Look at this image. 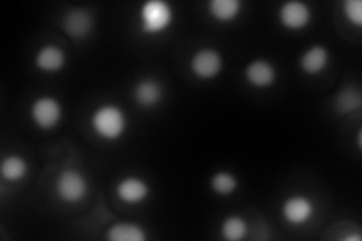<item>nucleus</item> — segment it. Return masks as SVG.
I'll use <instances>...</instances> for the list:
<instances>
[{
  "label": "nucleus",
  "instance_id": "6e6552de",
  "mask_svg": "<svg viewBox=\"0 0 362 241\" xmlns=\"http://www.w3.org/2000/svg\"><path fill=\"white\" fill-rule=\"evenodd\" d=\"M315 204L307 194H291L281 204V216L291 226H303L313 221Z\"/></svg>",
  "mask_w": 362,
  "mask_h": 241
},
{
  "label": "nucleus",
  "instance_id": "412c9836",
  "mask_svg": "<svg viewBox=\"0 0 362 241\" xmlns=\"http://www.w3.org/2000/svg\"><path fill=\"white\" fill-rule=\"evenodd\" d=\"M343 240L344 241H361V234H349Z\"/></svg>",
  "mask_w": 362,
  "mask_h": 241
},
{
  "label": "nucleus",
  "instance_id": "aec40b11",
  "mask_svg": "<svg viewBox=\"0 0 362 241\" xmlns=\"http://www.w3.org/2000/svg\"><path fill=\"white\" fill-rule=\"evenodd\" d=\"M343 16L346 20L350 23V25L355 28L362 26V4L361 0H344L341 5Z\"/></svg>",
  "mask_w": 362,
  "mask_h": 241
},
{
  "label": "nucleus",
  "instance_id": "a211bd4d",
  "mask_svg": "<svg viewBox=\"0 0 362 241\" xmlns=\"http://www.w3.org/2000/svg\"><path fill=\"white\" fill-rule=\"evenodd\" d=\"M210 189L214 194L221 198H228L239 189V180L228 170H219L214 172L210 178Z\"/></svg>",
  "mask_w": 362,
  "mask_h": 241
},
{
  "label": "nucleus",
  "instance_id": "f257e3e1",
  "mask_svg": "<svg viewBox=\"0 0 362 241\" xmlns=\"http://www.w3.org/2000/svg\"><path fill=\"white\" fill-rule=\"evenodd\" d=\"M89 122L95 136L107 142L119 141L129 129L127 113L113 102L98 106L90 114Z\"/></svg>",
  "mask_w": 362,
  "mask_h": 241
},
{
  "label": "nucleus",
  "instance_id": "dca6fc26",
  "mask_svg": "<svg viewBox=\"0 0 362 241\" xmlns=\"http://www.w3.org/2000/svg\"><path fill=\"white\" fill-rule=\"evenodd\" d=\"M0 174L2 178L11 182H18L23 178H26L29 174V163L25 157L18 154L6 155L0 165Z\"/></svg>",
  "mask_w": 362,
  "mask_h": 241
},
{
  "label": "nucleus",
  "instance_id": "4468645a",
  "mask_svg": "<svg viewBox=\"0 0 362 241\" xmlns=\"http://www.w3.org/2000/svg\"><path fill=\"white\" fill-rule=\"evenodd\" d=\"M106 240L110 241H146V228L136 222H117L106 229Z\"/></svg>",
  "mask_w": 362,
  "mask_h": 241
},
{
  "label": "nucleus",
  "instance_id": "7ed1b4c3",
  "mask_svg": "<svg viewBox=\"0 0 362 241\" xmlns=\"http://www.w3.org/2000/svg\"><path fill=\"white\" fill-rule=\"evenodd\" d=\"M54 192L62 202L77 204L86 198L89 192V181L83 172L74 167H68L56 177Z\"/></svg>",
  "mask_w": 362,
  "mask_h": 241
},
{
  "label": "nucleus",
  "instance_id": "20e7f679",
  "mask_svg": "<svg viewBox=\"0 0 362 241\" xmlns=\"http://www.w3.org/2000/svg\"><path fill=\"white\" fill-rule=\"evenodd\" d=\"M32 122L40 130L50 131L58 127L64 118L62 102L53 95H41L32 101L29 107Z\"/></svg>",
  "mask_w": 362,
  "mask_h": 241
},
{
  "label": "nucleus",
  "instance_id": "f03ea898",
  "mask_svg": "<svg viewBox=\"0 0 362 241\" xmlns=\"http://www.w3.org/2000/svg\"><path fill=\"white\" fill-rule=\"evenodd\" d=\"M175 11L165 0H148L139 9V29L144 35H160L174 25Z\"/></svg>",
  "mask_w": 362,
  "mask_h": 241
},
{
  "label": "nucleus",
  "instance_id": "9d476101",
  "mask_svg": "<svg viewBox=\"0 0 362 241\" xmlns=\"http://www.w3.org/2000/svg\"><path fill=\"white\" fill-rule=\"evenodd\" d=\"M115 193L121 202L129 205H139L150 198L151 186L148 181L141 177L129 175L118 181Z\"/></svg>",
  "mask_w": 362,
  "mask_h": 241
},
{
  "label": "nucleus",
  "instance_id": "f3484780",
  "mask_svg": "<svg viewBox=\"0 0 362 241\" xmlns=\"http://www.w3.org/2000/svg\"><path fill=\"white\" fill-rule=\"evenodd\" d=\"M249 233V225L245 217L239 214L226 216L221 223V235L226 241L245 240Z\"/></svg>",
  "mask_w": 362,
  "mask_h": 241
},
{
  "label": "nucleus",
  "instance_id": "423d86ee",
  "mask_svg": "<svg viewBox=\"0 0 362 241\" xmlns=\"http://www.w3.org/2000/svg\"><path fill=\"white\" fill-rule=\"evenodd\" d=\"M223 56L219 50L211 47H201L190 57V73L199 80H213L223 71Z\"/></svg>",
  "mask_w": 362,
  "mask_h": 241
},
{
  "label": "nucleus",
  "instance_id": "1a4fd4ad",
  "mask_svg": "<svg viewBox=\"0 0 362 241\" xmlns=\"http://www.w3.org/2000/svg\"><path fill=\"white\" fill-rule=\"evenodd\" d=\"M243 77L246 83L254 89H269L276 83L278 70L272 61L257 57L245 66Z\"/></svg>",
  "mask_w": 362,
  "mask_h": 241
},
{
  "label": "nucleus",
  "instance_id": "0eeeda50",
  "mask_svg": "<svg viewBox=\"0 0 362 241\" xmlns=\"http://www.w3.org/2000/svg\"><path fill=\"white\" fill-rule=\"evenodd\" d=\"M278 21L282 28L290 32L303 30L311 25L313 9L302 0H288L279 6Z\"/></svg>",
  "mask_w": 362,
  "mask_h": 241
},
{
  "label": "nucleus",
  "instance_id": "ddd939ff",
  "mask_svg": "<svg viewBox=\"0 0 362 241\" xmlns=\"http://www.w3.org/2000/svg\"><path fill=\"white\" fill-rule=\"evenodd\" d=\"M33 62H35V66L40 71L47 74H56L64 70L68 62V57L64 49H61L59 45L45 44L35 53Z\"/></svg>",
  "mask_w": 362,
  "mask_h": 241
},
{
  "label": "nucleus",
  "instance_id": "6ab92c4d",
  "mask_svg": "<svg viewBox=\"0 0 362 241\" xmlns=\"http://www.w3.org/2000/svg\"><path fill=\"white\" fill-rule=\"evenodd\" d=\"M334 106L338 114H347L361 107V93L354 86H346L335 95Z\"/></svg>",
  "mask_w": 362,
  "mask_h": 241
},
{
  "label": "nucleus",
  "instance_id": "f8f14e48",
  "mask_svg": "<svg viewBox=\"0 0 362 241\" xmlns=\"http://www.w3.org/2000/svg\"><path fill=\"white\" fill-rule=\"evenodd\" d=\"M331 64V52L323 44H314L299 57V68L307 76L322 74Z\"/></svg>",
  "mask_w": 362,
  "mask_h": 241
},
{
  "label": "nucleus",
  "instance_id": "2eb2a0df",
  "mask_svg": "<svg viewBox=\"0 0 362 241\" xmlns=\"http://www.w3.org/2000/svg\"><path fill=\"white\" fill-rule=\"evenodd\" d=\"M207 9L209 14L216 21L228 23L242 14L243 2L242 0H210Z\"/></svg>",
  "mask_w": 362,
  "mask_h": 241
},
{
  "label": "nucleus",
  "instance_id": "4be33fe9",
  "mask_svg": "<svg viewBox=\"0 0 362 241\" xmlns=\"http://www.w3.org/2000/svg\"><path fill=\"white\" fill-rule=\"evenodd\" d=\"M361 136H362V130L358 131V149L362 148V146H361Z\"/></svg>",
  "mask_w": 362,
  "mask_h": 241
},
{
  "label": "nucleus",
  "instance_id": "9b49d317",
  "mask_svg": "<svg viewBox=\"0 0 362 241\" xmlns=\"http://www.w3.org/2000/svg\"><path fill=\"white\" fill-rule=\"evenodd\" d=\"M165 98L162 82L153 77H144L133 88V100L144 109H153L160 105Z\"/></svg>",
  "mask_w": 362,
  "mask_h": 241
},
{
  "label": "nucleus",
  "instance_id": "39448f33",
  "mask_svg": "<svg viewBox=\"0 0 362 241\" xmlns=\"http://www.w3.org/2000/svg\"><path fill=\"white\" fill-rule=\"evenodd\" d=\"M61 28L70 40L83 41L93 33L95 28V17L89 8L74 6L62 16Z\"/></svg>",
  "mask_w": 362,
  "mask_h": 241
}]
</instances>
